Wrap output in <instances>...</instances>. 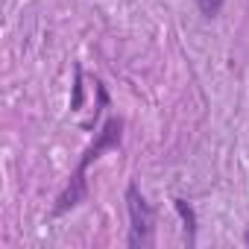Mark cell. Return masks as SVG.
I'll use <instances>...</instances> for the list:
<instances>
[{
  "label": "cell",
  "instance_id": "6da1fadb",
  "mask_svg": "<svg viewBox=\"0 0 249 249\" xmlns=\"http://www.w3.org/2000/svg\"><path fill=\"white\" fill-rule=\"evenodd\" d=\"M120 141H123V120H120V117H108V120L103 123V129L97 132L94 144H88V147H85V153H82L79 164L73 167V173H71V179H68L65 191L59 194V199H56V205H53V217H62V214H68V211H73L76 205H82V202H85V196H88L85 173H88L91 161H97L106 150H117V147H120Z\"/></svg>",
  "mask_w": 249,
  "mask_h": 249
},
{
  "label": "cell",
  "instance_id": "7a4b0ae2",
  "mask_svg": "<svg viewBox=\"0 0 249 249\" xmlns=\"http://www.w3.org/2000/svg\"><path fill=\"white\" fill-rule=\"evenodd\" d=\"M126 211H129V249H150L156 243V208L147 202L135 182L126 185Z\"/></svg>",
  "mask_w": 249,
  "mask_h": 249
},
{
  "label": "cell",
  "instance_id": "3957f363",
  "mask_svg": "<svg viewBox=\"0 0 249 249\" xmlns=\"http://www.w3.org/2000/svg\"><path fill=\"white\" fill-rule=\"evenodd\" d=\"M173 208H176V214L182 217V223H185V243H188V249H194L196 246V208L188 202V199H182V196H173Z\"/></svg>",
  "mask_w": 249,
  "mask_h": 249
},
{
  "label": "cell",
  "instance_id": "277c9868",
  "mask_svg": "<svg viewBox=\"0 0 249 249\" xmlns=\"http://www.w3.org/2000/svg\"><path fill=\"white\" fill-rule=\"evenodd\" d=\"M82 106V65H73V97H71V111H79Z\"/></svg>",
  "mask_w": 249,
  "mask_h": 249
},
{
  "label": "cell",
  "instance_id": "5b68a950",
  "mask_svg": "<svg viewBox=\"0 0 249 249\" xmlns=\"http://www.w3.org/2000/svg\"><path fill=\"white\" fill-rule=\"evenodd\" d=\"M194 3H196V9H199L205 18H217V15L223 12V3H226V0H194Z\"/></svg>",
  "mask_w": 249,
  "mask_h": 249
},
{
  "label": "cell",
  "instance_id": "8992f818",
  "mask_svg": "<svg viewBox=\"0 0 249 249\" xmlns=\"http://www.w3.org/2000/svg\"><path fill=\"white\" fill-rule=\"evenodd\" d=\"M243 243H246V246H249V229H246V231H243Z\"/></svg>",
  "mask_w": 249,
  "mask_h": 249
}]
</instances>
